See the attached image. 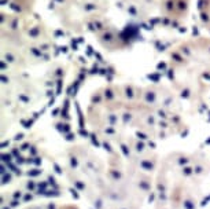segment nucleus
Returning <instances> with one entry per match:
<instances>
[{
	"label": "nucleus",
	"mask_w": 210,
	"mask_h": 209,
	"mask_svg": "<svg viewBox=\"0 0 210 209\" xmlns=\"http://www.w3.org/2000/svg\"><path fill=\"white\" fill-rule=\"evenodd\" d=\"M201 11V19L203 22L205 28L210 32V0H203L199 7Z\"/></svg>",
	"instance_id": "f257e3e1"
}]
</instances>
